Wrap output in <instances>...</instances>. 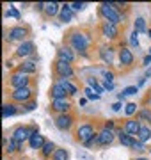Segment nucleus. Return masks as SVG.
<instances>
[{
    "label": "nucleus",
    "mask_w": 151,
    "mask_h": 160,
    "mask_svg": "<svg viewBox=\"0 0 151 160\" xmlns=\"http://www.w3.org/2000/svg\"><path fill=\"white\" fill-rule=\"evenodd\" d=\"M70 43H71V48L76 52H80V53H85L89 46V38L84 32H73L70 36Z\"/></svg>",
    "instance_id": "nucleus-1"
},
{
    "label": "nucleus",
    "mask_w": 151,
    "mask_h": 160,
    "mask_svg": "<svg viewBox=\"0 0 151 160\" xmlns=\"http://www.w3.org/2000/svg\"><path fill=\"white\" fill-rule=\"evenodd\" d=\"M100 12H101V16L105 18V22L116 23V25L121 22V14L117 12V9H114V6H112V4L103 2V4L100 6Z\"/></svg>",
    "instance_id": "nucleus-2"
},
{
    "label": "nucleus",
    "mask_w": 151,
    "mask_h": 160,
    "mask_svg": "<svg viewBox=\"0 0 151 160\" xmlns=\"http://www.w3.org/2000/svg\"><path fill=\"white\" fill-rule=\"evenodd\" d=\"M32 133H36V132L34 130H29L27 126H18V128L12 130L11 139H12V141H16V142H20V144H23L25 141H29V139H30Z\"/></svg>",
    "instance_id": "nucleus-3"
},
{
    "label": "nucleus",
    "mask_w": 151,
    "mask_h": 160,
    "mask_svg": "<svg viewBox=\"0 0 151 160\" xmlns=\"http://www.w3.org/2000/svg\"><path fill=\"white\" fill-rule=\"evenodd\" d=\"M93 135H94V130H93V126L89 125V123L80 125V126H78V130H76V137H78V141H82L84 144L87 142Z\"/></svg>",
    "instance_id": "nucleus-4"
},
{
    "label": "nucleus",
    "mask_w": 151,
    "mask_h": 160,
    "mask_svg": "<svg viewBox=\"0 0 151 160\" xmlns=\"http://www.w3.org/2000/svg\"><path fill=\"white\" fill-rule=\"evenodd\" d=\"M55 73L61 77V78H70V77H73V68H71V64L68 62H62V61H57L55 62Z\"/></svg>",
    "instance_id": "nucleus-5"
},
{
    "label": "nucleus",
    "mask_w": 151,
    "mask_h": 160,
    "mask_svg": "<svg viewBox=\"0 0 151 160\" xmlns=\"http://www.w3.org/2000/svg\"><path fill=\"white\" fill-rule=\"evenodd\" d=\"M11 86L14 89H23V87H29V77L22 71H18L11 77Z\"/></svg>",
    "instance_id": "nucleus-6"
},
{
    "label": "nucleus",
    "mask_w": 151,
    "mask_h": 160,
    "mask_svg": "<svg viewBox=\"0 0 151 160\" xmlns=\"http://www.w3.org/2000/svg\"><path fill=\"white\" fill-rule=\"evenodd\" d=\"M32 96V89L30 87H23V89H14L11 92V98L14 102H20V103H25L29 98Z\"/></svg>",
    "instance_id": "nucleus-7"
},
{
    "label": "nucleus",
    "mask_w": 151,
    "mask_h": 160,
    "mask_svg": "<svg viewBox=\"0 0 151 160\" xmlns=\"http://www.w3.org/2000/svg\"><path fill=\"white\" fill-rule=\"evenodd\" d=\"M70 102L68 98H61V100H52V110H55L57 114H66L70 110Z\"/></svg>",
    "instance_id": "nucleus-8"
},
{
    "label": "nucleus",
    "mask_w": 151,
    "mask_h": 160,
    "mask_svg": "<svg viewBox=\"0 0 151 160\" xmlns=\"http://www.w3.org/2000/svg\"><path fill=\"white\" fill-rule=\"evenodd\" d=\"M140 126H142V125H140L139 119H132V118H130V119L124 121V128H123V130L126 132L128 135H132V137H134V135H137V133H139Z\"/></svg>",
    "instance_id": "nucleus-9"
},
{
    "label": "nucleus",
    "mask_w": 151,
    "mask_h": 160,
    "mask_svg": "<svg viewBox=\"0 0 151 160\" xmlns=\"http://www.w3.org/2000/svg\"><path fill=\"white\" fill-rule=\"evenodd\" d=\"M71 125H73V118L70 114H59L55 118V126L59 130H68V128H71Z\"/></svg>",
    "instance_id": "nucleus-10"
},
{
    "label": "nucleus",
    "mask_w": 151,
    "mask_h": 160,
    "mask_svg": "<svg viewBox=\"0 0 151 160\" xmlns=\"http://www.w3.org/2000/svg\"><path fill=\"white\" fill-rule=\"evenodd\" d=\"M57 61H62V62L71 64L73 61H75V53H73L68 46H62V48L57 50Z\"/></svg>",
    "instance_id": "nucleus-11"
},
{
    "label": "nucleus",
    "mask_w": 151,
    "mask_h": 160,
    "mask_svg": "<svg viewBox=\"0 0 151 160\" xmlns=\"http://www.w3.org/2000/svg\"><path fill=\"white\" fill-rule=\"evenodd\" d=\"M101 34L105 38H109V39L117 38V25L116 23H110V22H103V25H101Z\"/></svg>",
    "instance_id": "nucleus-12"
},
{
    "label": "nucleus",
    "mask_w": 151,
    "mask_h": 160,
    "mask_svg": "<svg viewBox=\"0 0 151 160\" xmlns=\"http://www.w3.org/2000/svg\"><path fill=\"white\" fill-rule=\"evenodd\" d=\"M32 53H34V43H30V41H23L16 50L18 57H29Z\"/></svg>",
    "instance_id": "nucleus-13"
},
{
    "label": "nucleus",
    "mask_w": 151,
    "mask_h": 160,
    "mask_svg": "<svg viewBox=\"0 0 151 160\" xmlns=\"http://www.w3.org/2000/svg\"><path fill=\"white\" fill-rule=\"evenodd\" d=\"M45 137L41 135L39 132H36V133H32L29 139V144H30V148L32 149H43V146H45Z\"/></svg>",
    "instance_id": "nucleus-14"
},
{
    "label": "nucleus",
    "mask_w": 151,
    "mask_h": 160,
    "mask_svg": "<svg viewBox=\"0 0 151 160\" xmlns=\"http://www.w3.org/2000/svg\"><path fill=\"white\" fill-rule=\"evenodd\" d=\"M112 141H114V132L112 130L103 128V130L98 133V144L100 146H107V144H110Z\"/></svg>",
    "instance_id": "nucleus-15"
},
{
    "label": "nucleus",
    "mask_w": 151,
    "mask_h": 160,
    "mask_svg": "<svg viewBox=\"0 0 151 160\" xmlns=\"http://www.w3.org/2000/svg\"><path fill=\"white\" fill-rule=\"evenodd\" d=\"M25 36H27V30L23 27H14L9 30V41H23Z\"/></svg>",
    "instance_id": "nucleus-16"
},
{
    "label": "nucleus",
    "mask_w": 151,
    "mask_h": 160,
    "mask_svg": "<svg viewBox=\"0 0 151 160\" xmlns=\"http://www.w3.org/2000/svg\"><path fill=\"white\" fill-rule=\"evenodd\" d=\"M119 61H121L123 66H130V64L134 62V53L128 48H121L119 50Z\"/></svg>",
    "instance_id": "nucleus-17"
},
{
    "label": "nucleus",
    "mask_w": 151,
    "mask_h": 160,
    "mask_svg": "<svg viewBox=\"0 0 151 160\" xmlns=\"http://www.w3.org/2000/svg\"><path fill=\"white\" fill-rule=\"evenodd\" d=\"M100 57H101L103 62L110 64L112 59H114V50H112L110 46H101V48H100Z\"/></svg>",
    "instance_id": "nucleus-18"
},
{
    "label": "nucleus",
    "mask_w": 151,
    "mask_h": 160,
    "mask_svg": "<svg viewBox=\"0 0 151 160\" xmlns=\"http://www.w3.org/2000/svg\"><path fill=\"white\" fill-rule=\"evenodd\" d=\"M50 94H52V100H61V98H66V94H68V92L64 91V87L57 82V84H53V86H52Z\"/></svg>",
    "instance_id": "nucleus-19"
},
{
    "label": "nucleus",
    "mask_w": 151,
    "mask_h": 160,
    "mask_svg": "<svg viewBox=\"0 0 151 160\" xmlns=\"http://www.w3.org/2000/svg\"><path fill=\"white\" fill-rule=\"evenodd\" d=\"M117 137H119V141H121L123 146H128V148H132L135 142V139L132 137V135H128L124 130H117Z\"/></svg>",
    "instance_id": "nucleus-20"
},
{
    "label": "nucleus",
    "mask_w": 151,
    "mask_h": 160,
    "mask_svg": "<svg viewBox=\"0 0 151 160\" xmlns=\"http://www.w3.org/2000/svg\"><path fill=\"white\" fill-rule=\"evenodd\" d=\"M59 84H61V86L64 87V91L68 92L70 96H75L76 92H78V89H76V86H73V84H71L70 80H66V78H61V80H59Z\"/></svg>",
    "instance_id": "nucleus-21"
},
{
    "label": "nucleus",
    "mask_w": 151,
    "mask_h": 160,
    "mask_svg": "<svg viewBox=\"0 0 151 160\" xmlns=\"http://www.w3.org/2000/svg\"><path fill=\"white\" fill-rule=\"evenodd\" d=\"M20 71H22V73H25V75H29V73H36V71H37V64H36L34 61H25V62L22 64Z\"/></svg>",
    "instance_id": "nucleus-22"
},
{
    "label": "nucleus",
    "mask_w": 151,
    "mask_h": 160,
    "mask_svg": "<svg viewBox=\"0 0 151 160\" xmlns=\"http://www.w3.org/2000/svg\"><path fill=\"white\" fill-rule=\"evenodd\" d=\"M61 22H70L71 18H73V11H71V7H70V4H66V6H62L61 7Z\"/></svg>",
    "instance_id": "nucleus-23"
},
{
    "label": "nucleus",
    "mask_w": 151,
    "mask_h": 160,
    "mask_svg": "<svg viewBox=\"0 0 151 160\" xmlns=\"http://www.w3.org/2000/svg\"><path fill=\"white\" fill-rule=\"evenodd\" d=\"M14 114H16V107L12 103H4L2 105V118L4 119H7L9 116H14Z\"/></svg>",
    "instance_id": "nucleus-24"
},
{
    "label": "nucleus",
    "mask_w": 151,
    "mask_h": 160,
    "mask_svg": "<svg viewBox=\"0 0 151 160\" xmlns=\"http://www.w3.org/2000/svg\"><path fill=\"white\" fill-rule=\"evenodd\" d=\"M59 11H61V7H59L57 2H48V4H45V12H46L48 16H55Z\"/></svg>",
    "instance_id": "nucleus-25"
},
{
    "label": "nucleus",
    "mask_w": 151,
    "mask_h": 160,
    "mask_svg": "<svg viewBox=\"0 0 151 160\" xmlns=\"http://www.w3.org/2000/svg\"><path fill=\"white\" fill-rule=\"evenodd\" d=\"M149 139H151V130L148 128V126H140L139 133H137V141L146 142V141H149Z\"/></svg>",
    "instance_id": "nucleus-26"
},
{
    "label": "nucleus",
    "mask_w": 151,
    "mask_h": 160,
    "mask_svg": "<svg viewBox=\"0 0 151 160\" xmlns=\"http://www.w3.org/2000/svg\"><path fill=\"white\" fill-rule=\"evenodd\" d=\"M55 149H57V148H55V144H53L52 141H46L41 151H43V157H50V155L55 153Z\"/></svg>",
    "instance_id": "nucleus-27"
},
{
    "label": "nucleus",
    "mask_w": 151,
    "mask_h": 160,
    "mask_svg": "<svg viewBox=\"0 0 151 160\" xmlns=\"http://www.w3.org/2000/svg\"><path fill=\"white\" fill-rule=\"evenodd\" d=\"M87 84H89V87H93V89L98 92V94H101V92L105 91V87H103V86H100L96 78H87Z\"/></svg>",
    "instance_id": "nucleus-28"
},
{
    "label": "nucleus",
    "mask_w": 151,
    "mask_h": 160,
    "mask_svg": "<svg viewBox=\"0 0 151 160\" xmlns=\"http://www.w3.org/2000/svg\"><path fill=\"white\" fill-rule=\"evenodd\" d=\"M68 157H70V155H68L66 149H55V153L52 155L53 160H68Z\"/></svg>",
    "instance_id": "nucleus-29"
},
{
    "label": "nucleus",
    "mask_w": 151,
    "mask_h": 160,
    "mask_svg": "<svg viewBox=\"0 0 151 160\" xmlns=\"http://www.w3.org/2000/svg\"><path fill=\"white\" fill-rule=\"evenodd\" d=\"M137 118H139V121H151V110H148V109L139 110Z\"/></svg>",
    "instance_id": "nucleus-30"
},
{
    "label": "nucleus",
    "mask_w": 151,
    "mask_h": 160,
    "mask_svg": "<svg viewBox=\"0 0 151 160\" xmlns=\"http://www.w3.org/2000/svg\"><path fill=\"white\" fill-rule=\"evenodd\" d=\"M84 92H85V98H87V100H98V98H100L98 92L94 91L93 87H89V86L85 87V91H84Z\"/></svg>",
    "instance_id": "nucleus-31"
},
{
    "label": "nucleus",
    "mask_w": 151,
    "mask_h": 160,
    "mask_svg": "<svg viewBox=\"0 0 151 160\" xmlns=\"http://www.w3.org/2000/svg\"><path fill=\"white\" fill-rule=\"evenodd\" d=\"M144 30H146L144 18H137V20H135V32H144Z\"/></svg>",
    "instance_id": "nucleus-32"
},
{
    "label": "nucleus",
    "mask_w": 151,
    "mask_h": 160,
    "mask_svg": "<svg viewBox=\"0 0 151 160\" xmlns=\"http://www.w3.org/2000/svg\"><path fill=\"white\" fill-rule=\"evenodd\" d=\"M137 91H139V87L137 86H130V87H124L123 89V96H132V94H137Z\"/></svg>",
    "instance_id": "nucleus-33"
},
{
    "label": "nucleus",
    "mask_w": 151,
    "mask_h": 160,
    "mask_svg": "<svg viewBox=\"0 0 151 160\" xmlns=\"http://www.w3.org/2000/svg\"><path fill=\"white\" fill-rule=\"evenodd\" d=\"M124 112H126V116H134L135 112H137V105L135 103H126V109H124Z\"/></svg>",
    "instance_id": "nucleus-34"
},
{
    "label": "nucleus",
    "mask_w": 151,
    "mask_h": 160,
    "mask_svg": "<svg viewBox=\"0 0 151 160\" xmlns=\"http://www.w3.org/2000/svg\"><path fill=\"white\" fill-rule=\"evenodd\" d=\"M137 34H139V32H132V36H130V45L134 46V48H137V46H139V38H137Z\"/></svg>",
    "instance_id": "nucleus-35"
},
{
    "label": "nucleus",
    "mask_w": 151,
    "mask_h": 160,
    "mask_svg": "<svg viewBox=\"0 0 151 160\" xmlns=\"http://www.w3.org/2000/svg\"><path fill=\"white\" fill-rule=\"evenodd\" d=\"M71 11H82L84 7H85V4L84 2H73V4H70Z\"/></svg>",
    "instance_id": "nucleus-36"
},
{
    "label": "nucleus",
    "mask_w": 151,
    "mask_h": 160,
    "mask_svg": "<svg viewBox=\"0 0 151 160\" xmlns=\"http://www.w3.org/2000/svg\"><path fill=\"white\" fill-rule=\"evenodd\" d=\"M103 80L105 82H112V80H114V73H112V71H103Z\"/></svg>",
    "instance_id": "nucleus-37"
},
{
    "label": "nucleus",
    "mask_w": 151,
    "mask_h": 160,
    "mask_svg": "<svg viewBox=\"0 0 151 160\" xmlns=\"http://www.w3.org/2000/svg\"><path fill=\"white\" fill-rule=\"evenodd\" d=\"M36 107H37V103L36 102H30V103H25V110L27 112H30V110H34Z\"/></svg>",
    "instance_id": "nucleus-38"
},
{
    "label": "nucleus",
    "mask_w": 151,
    "mask_h": 160,
    "mask_svg": "<svg viewBox=\"0 0 151 160\" xmlns=\"http://www.w3.org/2000/svg\"><path fill=\"white\" fill-rule=\"evenodd\" d=\"M6 16H12V18H20V12H18L16 9H9V11L6 12Z\"/></svg>",
    "instance_id": "nucleus-39"
},
{
    "label": "nucleus",
    "mask_w": 151,
    "mask_h": 160,
    "mask_svg": "<svg viewBox=\"0 0 151 160\" xmlns=\"http://www.w3.org/2000/svg\"><path fill=\"white\" fill-rule=\"evenodd\" d=\"M132 148H134V149H137V151H142V149H144V144L140 142V141H135Z\"/></svg>",
    "instance_id": "nucleus-40"
},
{
    "label": "nucleus",
    "mask_w": 151,
    "mask_h": 160,
    "mask_svg": "<svg viewBox=\"0 0 151 160\" xmlns=\"http://www.w3.org/2000/svg\"><path fill=\"white\" fill-rule=\"evenodd\" d=\"M103 128H107V130H114V123H112V121H107Z\"/></svg>",
    "instance_id": "nucleus-41"
},
{
    "label": "nucleus",
    "mask_w": 151,
    "mask_h": 160,
    "mask_svg": "<svg viewBox=\"0 0 151 160\" xmlns=\"http://www.w3.org/2000/svg\"><path fill=\"white\" fill-rule=\"evenodd\" d=\"M105 89H109V91H112V89H114V82H105Z\"/></svg>",
    "instance_id": "nucleus-42"
},
{
    "label": "nucleus",
    "mask_w": 151,
    "mask_h": 160,
    "mask_svg": "<svg viewBox=\"0 0 151 160\" xmlns=\"http://www.w3.org/2000/svg\"><path fill=\"white\" fill-rule=\"evenodd\" d=\"M119 109H121V103H119V102H117V103H114V105H112V110H116V112H117V110H119Z\"/></svg>",
    "instance_id": "nucleus-43"
},
{
    "label": "nucleus",
    "mask_w": 151,
    "mask_h": 160,
    "mask_svg": "<svg viewBox=\"0 0 151 160\" xmlns=\"http://www.w3.org/2000/svg\"><path fill=\"white\" fill-rule=\"evenodd\" d=\"M149 64H151V57L149 55H146L144 57V66H149Z\"/></svg>",
    "instance_id": "nucleus-44"
},
{
    "label": "nucleus",
    "mask_w": 151,
    "mask_h": 160,
    "mask_svg": "<svg viewBox=\"0 0 151 160\" xmlns=\"http://www.w3.org/2000/svg\"><path fill=\"white\" fill-rule=\"evenodd\" d=\"M148 77H151V68H148V71H146V78Z\"/></svg>",
    "instance_id": "nucleus-45"
},
{
    "label": "nucleus",
    "mask_w": 151,
    "mask_h": 160,
    "mask_svg": "<svg viewBox=\"0 0 151 160\" xmlns=\"http://www.w3.org/2000/svg\"><path fill=\"white\" fill-rule=\"evenodd\" d=\"M135 160H148V158H144V157H139V158H135Z\"/></svg>",
    "instance_id": "nucleus-46"
},
{
    "label": "nucleus",
    "mask_w": 151,
    "mask_h": 160,
    "mask_svg": "<svg viewBox=\"0 0 151 160\" xmlns=\"http://www.w3.org/2000/svg\"><path fill=\"white\" fill-rule=\"evenodd\" d=\"M148 38H151V29H149V30H148Z\"/></svg>",
    "instance_id": "nucleus-47"
},
{
    "label": "nucleus",
    "mask_w": 151,
    "mask_h": 160,
    "mask_svg": "<svg viewBox=\"0 0 151 160\" xmlns=\"http://www.w3.org/2000/svg\"><path fill=\"white\" fill-rule=\"evenodd\" d=\"M148 55H149V57H151V48H149V53H148Z\"/></svg>",
    "instance_id": "nucleus-48"
},
{
    "label": "nucleus",
    "mask_w": 151,
    "mask_h": 160,
    "mask_svg": "<svg viewBox=\"0 0 151 160\" xmlns=\"http://www.w3.org/2000/svg\"><path fill=\"white\" fill-rule=\"evenodd\" d=\"M149 103H151V100H149Z\"/></svg>",
    "instance_id": "nucleus-49"
},
{
    "label": "nucleus",
    "mask_w": 151,
    "mask_h": 160,
    "mask_svg": "<svg viewBox=\"0 0 151 160\" xmlns=\"http://www.w3.org/2000/svg\"><path fill=\"white\" fill-rule=\"evenodd\" d=\"M149 151H151V149H149Z\"/></svg>",
    "instance_id": "nucleus-50"
}]
</instances>
